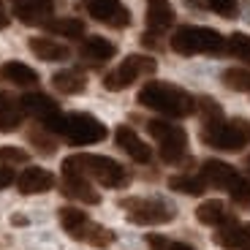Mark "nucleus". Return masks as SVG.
I'll return each mask as SVG.
<instances>
[{
	"mask_svg": "<svg viewBox=\"0 0 250 250\" xmlns=\"http://www.w3.org/2000/svg\"><path fill=\"white\" fill-rule=\"evenodd\" d=\"M207 8H212L218 17L234 19L239 11V0H207Z\"/></svg>",
	"mask_w": 250,
	"mask_h": 250,
	"instance_id": "7c9ffc66",
	"label": "nucleus"
},
{
	"mask_svg": "<svg viewBox=\"0 0 250 250\" xmlns=\"http://www.w3.org/2000/svg\"><path fill=\"white\" fill-rule=\"evenodd\" d=\"M190 6H196V8H207V0H188Z\"/></svg>",
	"mask_w": 250,
	"mask_h": 250,
	"instance_id": "58836bf2",
	"label": "nucleus"
},
{
	"mask_svg": "<svg viewBox=\"0 0 250 250\" xmlns=\"http://www.w3.org/2000/svg\"><path fill=\"white\" fill-rule=\"evenodd\" d=\"M114 142H117V147L123 152H128V155H131V161H136V163H150L152 161L150 144L142 142V139H139V133L133 131V128H128V125H120L117 131H114Z\"/></svg>",
	"mask_w": 250,
	"mask_h": 250,
	"instance_id": "ddd939ff",
	"label": "nucleus"
},
{
	"mask_svg": "<svg viewBox=\"0 0 250 250\" xmlns=\"http://www.w3.org/2000/svg\"><path fill=\"white\" fill-rule=\"evenodd\" d=\"M136 101L152 112L166 114V117H190L196 112V98L171 82H147L139 90Z\"/></svg>",
	"mask_w": 250,
	"mask_h": 250,
	"instance_id": "f257e3e1",
	"label": "nucleus"
},
{
	"mask_svg": "<svg viewBox=\"0 0 250 250\" xmlns=\"http://www.w3.org/2000/svg\"><path fill=\"white\" fill-rule=\"evenodd\" d=\"M30 155L19 147H0V166H17V163H27Z\"/></svg>",
	"mask_w": 250,
	"mask_h": 250,
	"instance_id": "2f4dec72",
	"label": "nucleus"
},
{
	"mask_svg": "<svg viewBox=\"0 0 250 250\" xmlns=\"http://www.w3.org/2000/svg\"><path fill=\"white\" fill-rule=\"evenodd\" d=\"M17 19H22L25 25H44L52 17L55 0H11Z\"/></svg>",
	"mask_w": 250,
	"mask_h": 250,
	"instance_id": "4468645a",
	"label": "nucleus"
},
{
	"mask_svg": "<svg viewBox=\"0 0 250 250\" xmlns=\"http://www.w3.org/2000/svg\"><path fill=\"white\" fill-rule=\"evenodd\" d=\"M169 188L177 190V193H185V196H201L207 190V182L201 180V174H174L169 180Z\"/></svg>",
	"mask_w": 250,
	"mask_h": 250,
	"instance_id": "393cba45",
	"label": "nucleus"
},
{
	"mask_svg": "<svg viewBox=\"0 0 250 250\" xmlns=\"http://www.w3.org/2000/svg\"><path fill=\"white\" fill-rule=\"evenodd\" d=\"M11 223H14V226H27V218H25V215H14Z\"/></svg>",
	"mask_w": 250,
	"mask_h": 250,
	"instance_id": "c9c22d12",
	"label": "nucleus"
},
{
	"mask_svg": "<svg viewBox=\"0 0 250 250\" xmlns=\"http://www.w3.org/2000/svg\"><path fill=\"white\" fill-rule=\"evenodd\" d=\"M17 188H19V193H25V196L46 193V190L55 188V174L46 169H38V166H30V169H25L17 177Z\"/></svg>",
	"mask_w": 250,
	"mask_h": 250,
	"instance_id": "dca6fc26",
	"label": "nucleus"
},
{
	"mask_svg": "<svg viewBox=\"0 0 250 250\" xmlns=\"http://www.w3.org/2000/svg\"><path fill=\"white\" fill-rule=\"evenodd\" d=\"M171 49L177 55H223L226 52V38L212 27H196V25H182L171 36Z\"/></svg>",
	"mask_w": 250,
	"mask_h": 250,
	"instance_id": "20e7f679",
	"label": "nucleus"
},
{
	"mask_svg": "<svg viewBox=\"0 0 250 250\" xmlns=\"http://www.w3.org/2000/svg\"><path fill=\"white\" fill-rule=\"evenodd\" d=\"M226 52L234 55L242 62H250V36L248 33H234V36L226 41Z\"/></svg>",
	"mask_w": 250,
	"mask_h": 250,
	"instance_id": "bb28decb",
	"label": "nucleus"
},
{
	"mask_svg": "<svg viewBox=\"0 0 250 250\" xmlns=\"http://www.w3.org/2000/svg\"><path fill=\"white\" fill-rule=\"evenodd\" d=\"M11 182H14V171L8 166H0V190H6Z\"/></svg>",
	"mask_w": 250,
	"mask_h": 250,
	"instance_id": "f704fd0d",
	"label": "nucleus"
},
{
	"mask_svg": "<svg viewBox=\"0 0 250 250\" xmlns=\"http://www.w3.org/2000/svg\"><path fill=\"white\" fill-rule=\"evenodd\" d=\"M196 218H199V223H204V226H226V223H231V215H229L226 204L218 201V199H209V201H204V204L196 207Z\"/></svg>",
	"mask_w": 250,
	"mask_h": 250,
	"instance_id": "5701e85b",
	"label": "nucleus"
},
{
	"mask_svg": "<svg viewBox=\"0 0 250 250\" xmlns=\"http://www.w3.org/2000/svg\"><path fill=\"white\" fill-rule=\"evenodd\" d=\"M0 82H8V84H17V87H36L38 84V74L19 60H8L0 65Z\"/></svg>",
	"mask_w": 250,
	"mask_h": 250,
	"instance_id": "a211bd4d",
	"label": "nucleus"
},
{
	"mask_svg": "<svg viewBox=\"0 0 250 250\" xmlns=\"http://www.w3.org/2000/svg\"><path fill=\"white\" fill-rule=\"evenodd\" d=\"M84 8L93 19L104 22L109 27H128L131 25V11L117 3V0H84Z\"/></svg>",
	"mask_w": 250,
	"mask_h": 250,
	"instance_id": "9d476101",
	"label": "nucleus"
},
{
	"mask_svg": "<svg viewBox=\"0 0 250 250\" xmlns=\"http://www.w3.org/2000/svg\"><path fill=\"white\" fill-rule=\"evenodd\" d=\"M120 207L125 209L128 220L136 226H158L174 220L177 209L163 199H123Z\"/></svg>",
	"mask_w": 250,
	"mask_h": 250,
	"instance_id": "0eeeda50",
	"label": "nucleus"
},
{
	"mask_svg": "<svg viewBox=\"0 0 250 250\" xmlns=\"http://www.w3.org/2000/svg\"><path fill=\"white\" fill-rule=\"evenodd\" d=\"M201 142L212 150L239 152L250 144V120H218V123L201 125Z\"/></svg>",
	"mask_w": 250,
	"mask_h": 250,
	"instance_id": "7ed1b4c3",
	"label": "nucleus"
},
{
	"mask_svg": "<svg viewBox=\"0 0 250 250\" xmlns=\"http://www.w3.org/2000/svg\"><path fill=\"white\" fill-rule=\"evenodd\" d=\"M196 106H201V123H204V125L223 120V112H220V106L215 104L212 98H201V101H196Z\"/></svg>",
	"mask_w": 250,
	"mask_h": 250,
	"instance_id": "c756f323",
	"label": "nucleus"
},
{
	"mask_svg": "<svg viewBox=\"0 0 250 250\" xmlns=\"http://www.w3.org/2000/svg\"><path fill=\"white\" fill-rule=\"evenodd\" d=\"M201 180L207 185L218 188V190H229L231 193L234 188L239 185L242 174L234 166H229L226 161H204V166H201Z\"/></svg>",
	"mask_w": 250,
	"mask_h": 250,
	"instance_id": "9b49d317",
	"label": "nucleus"
},
{
	"mask_svg": "<svg viewBox=\"0 0 250 250\" xmlns=\"http://www.w3.org/2000/svg\"><path fill=\"white\" fill-rule=\"evenodd\" d=\"M57 218H60L62 231L68 234V237L79 239V242H87L90 234H93V229H95V223L82 212L79 207H62L60 212H57Z\"/></svg>",
	"mask_w": 250,
	"mask_h": 250,
	"instance_id": "f8f14e48",
	"label": "nucleus"
},
{
	"mask_svg": "<svg viewBox=\"0 0 250 250\" xmlns=\"http://www.w3.org/2000/svg\"><path fill=\"white\" fill-rule=\"evenodd\" d=\"M231 199L237 201V204H248V201H250V182L245 180V177L239 180V185L231 190Z\"/></svg>",
	"mask_w": 250,
	"mask_h": 250,
	"instance_id": "72a5a7b5",
	"label": "nucleus"
},
{
	"mask_svg": "<svg viewBox=\"0 0 250 250\" xmlns=\"http://www.w3.org/2000/svg\"><path fill=\"white\" fill-rule=\"evenodd\" d=\"M8 104H11V98H8V95L3 93V90H0V109H3V106H8Z\"/></svg>",
	"mask_w": 250,
	"mask_h": 250,
	"instance_id": "4c0bfd02",
	"label": "nucleus"
},
{
	"mask_svg": "<svg viewBox=\"0 0 250 250\" xmlns=\"http://www.w3.org/2000/svg\"><path fill=\"white\" fill-rule=\"evenodd\" d=\"M22 120H25V112H22L19 106H14V104L3 106V109H0V133L17 131L19 125H22Z\"/></svg>",
	"mask_w": 250,
	"mask_h": 250,
	"instance_id": "cd10ccee",
	"label": "nucleus"
},
{
	"mask_svg": "<svg viewBox=\"0 0 250 250\" xmlns=\"http://www.w3.org/2000/svg\"><path fill=\"white\" fill-rule=\"evenodd\" d=\"M3 27H8V14L3 11V6H0V30H3Z\"/></svg>",
	"mask_w": 250,
	"mask_h": 250,
	"instance_id": "e433bc0d",
	"label": "nucleus"
},
{
	"mask_svg": "<svg viewBox=\"0 0 250 250\" xmlns=\"http://www.w3.org/2000/svg\"><path fill=\"white\" fill-rule=\"evenodd\" d=\"M248 163H250V158H248Z\"/></svg>",
	"mask_w": 250,
	"mask_h": 250,
	"instance_id": "ea45409f",
	"label": "nucleus"
},
{
	"mask_svg": "<svg viewBox=\"0 0 250 250\" xmlns=\"http://www.w3.org/2000/svg\"><path fill=\"white\" fill-rule=\"evenodd\" d=\"M52 87L60 90V93H65V95H79V93H84V87H87V76L82 74V71H76V68L57 71V74L52 76Z\"/></svg>",
	"mask_w": 250,
	"mask_h": 250,
	"instance_id": "4be33fe9",
	"label": "nucleus"
},
{
	"mask_svg": "<svg viewBox=\"0 0 250 250\" xmlns=\"http://www.w3.org/2000/svg\"><path fill=\"white\" fill-rule=\"evenodd\" d=\"M49 133L52 131H30V142L36 144L44 155H52V152H55V147H57V142L49 136Z\"/></svg>",
	"mask_w": 250,
	"mask_h": 250,
	"instance_id": "473e14b6",
	"label": "nucleus"
},
{
	"mask_svg": "<svg viewBox=\"0 0 250 250\" xmlns=\"http://www.w3.org/2000/svg\"><path fill=\"white\" fill-rule=\"evenodd\" d=\"M27 46H30V52L38 57V60H49V62H62L71 57V49L65 44H57V41H52V38H30L27 41Z\"/></svg>",
	"mask_w": 250,
	"mask_h": 250,
	"instance_id": "aec40b11",
	"label": "nucleus"
},
{
	"mask_svg": "<svg viewBox=\"0 0 250 250\" xmlns=\"http://www.w3.org/2000/svg\"><path fill=\"white\" fill-rule=\"evenodd\" d=\"M19 109H22L25 114H30V117H36L46 131L57 133L60 120H62V112H60V106H57V101H52L49 95L27 93V95H22V101H19Z\"/></svg>",
	"mask_w": 250,
	"mask_h": 250,
	"instance_id": "1a4fd4ad",
	"label": "nucleus"
},
{
	"mask_svg": "<svg viewBox=\"0 0 250 250\" xmlns=\"http://www.w3.org/2000/svg\"><path fill=\"white\" fill-rule=\"evenodd\" d=\"M150 136L158 142V152L166 163H180L188 152V133L180 125L166 123V120H150L147 123Z\"/></svg>",
	"mask_w": 250,
	"mask_h": 250,
	"instance_id": "423d86ee",
	"label": "nucleus"
},
{
	"mask_svg": "<svg viewBox=\"0 0 250 250\" xmlns=\"http://www.w3.org/2000/svg\"><path fill=\"white\" fill-rule=\"evenodd\" d=\"M79 52H82L84 60L104 62V60H112V57L117 55V46H114L112 41H106V38H101V36H90V38L82 41Z\"/></svg>",
	"mask_w": 250,
	"mask_h": 250,
	"instance_id": "412c9836",
	"label": "nucleus"
},
{
	"mask_svg": "<svg viewBox=\"0 0 250 250\" xmlns=\"http://www.w3.org/2000/svg\"><path fill=\"white\" fill-rule=\"evenodd\" d=\"M155 68H158V62L152 60V57H147V55H131V57H125V60L120 62L114 71H109V74L104 76V87L112 90V93H120V90L131 87L133 82L142 79V76L155 74Z\"/></svg>",
	"mask_w": 250,
	"mask_h": 250,
	"instance_id": "6e6552de",
	"label": "nucleus"
},
{
	"mask_svg": "<svg viewBox=\"0 0 250 250\" xmlns=\"http://www.w3.org/2000/svg\"><path fill=\"white\" fill-rule=\"evenodd\" d=\"M62 139L74 147H87V144H98L106 139V125L101 123L98 117L87 112H71V114H62L60 120V128H57Z\"/></svg>",
	"mask_w": 250,
	"mask_h": 250,
	"instance_id": "39448f33",
	"label": "nucleus"
},
{
	"mask_svg": "<svg viewBox=\"0 0 250 250\" xmlns=\"http://www.w3.org/2000/svg\"><path fill=\"white\" fill-rule=\"evenodd\" d=\"M223 84L237 93H250V68H226L223 71Z\"/></svg>",
	"mask_w": 250,
	"mask_h": 250,
	"instance_id": "a878e982",
	"label": "nucleus"
},
{
	"mask_svg": "<svg viewBox=\"0 0 250 250\" xmlns=\"http://www.w3.org/2000/svg\"><path fill=\"white\" fill-rule=\"evenodd\" d=\"M60 188H62V196H68V199H74V201H82V204H101L98 190L79 174H62Z\"/></svg>",
	"mask_w": 250,
	"mask_h": 250,
	"instance_id": "f3484780",
	"label": "nucleus"
},
{
	"mask_svg": "<svg viewBox=\"0 0 250 250\" xmlns=\"http://www.w3.org/2000/svg\"><path fill=\"white\" fill-rule=\"evenodd\" d=\"M62 174H79L84 180H95L104 188H125L128 171L117 161L104 155H71L62 161Z\"/></svg>",
	"mask_w": 250,
	"mask_h": 250,
	"instance_id": "f03ea898",
	"label": "nucleus"
},
{
	"mask_svg": "<svg viewBox=\"0 0 250 250\" xmlns=\"http://www.w3.org/2000/svg\"><path fill=\"white\" fill-rule=\"evenodd\" d=\"M144 242L150 245L152 250H196V248H190V245H185V242H177V239L163 237V234H147Z\"/></svg>",
	"mask_w": 250,
	"mask_h": 250,
	"instance_id": "c85d7f7f",
	"label": "nucleus"
},
{
	"mask_svg": "<svg viewBox=\"0 0 250 250\" xmlns=\"http://www.w3.org/2000/svg\"><path fill=\"white\" fill-rule=\"evenodd\" d=\"M44 27L49 33H55V36H62V38H82L84 36V22H79V19L74 17H60V19H46Z\"/></svg>",
	"mask_w": 250,
	"mask_h": 250,
	"instance_id": "b1692460",
	"label": "nucleus"
},
{
	"mask_svg": "<svg viewBox=\"0 0 250 250\" xmlns=\"http://www.w3.org/2000/svg\"><path fill=\"white\" fill-rule=\"evenodd\" d=\"M215 242L223 250H250V223H226L215 231Z\"/></svg>",
	"mask_w": 250,
	"mask_h": 250,
	"instance_id": "2eb2a0df",
	"label": "nucleus"
},
{
	"mask_svg": "<svg viewBox=\"0 0 250 250\" xmlns=\"http://www.w3.org/2000/svg\"><path fill=\"white\" fill-rule=\"evenodd\" d=\"M147 27L152 33H163L174 25V8L169 0H150L147 3Z\"/></svg>",
	"mask_w": 250,
	"mask_h": 250,
	"instance_id": "6ab92c4d",
	"label": "nucleus"
}]
</instances>
